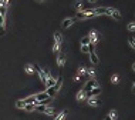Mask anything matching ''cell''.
Returning a JSON list of instances; mask_svg holds the SVG:
<instances>
[{
  "mask_svg": "<svg viewBox=\"0 0 135 120\" xmlns=\"http://www.w3.org/2000/svg\"><path fill=\"white\" fill-rule=\"evenodd\" d=\"M88 49H90V53H95L94 52V49H95V44L94 43H90L88 44Z\"/></svg>",
  "mask_w": 135,
  "mask_h": 120,
  "instance_id": "e575fe53",
  "label": "cell"
},
{
  "mask_svg": "<svg viewBox=\"0 0 135 120\" xmlns=\"http://www.w3.org/2000/svg\"><path fill=\"white\" fill-rule=\"evenodd\" d=\"M118 80H120V79H118V75H112V76H111V82H112V83H118Z\"/></svg>",
  "mask_w": 135,
  "mask_h": 120,
  "instance_id": "836d02e7",
  "label": "cell"
},
{
  "mask_svg": "<svg viewBox=\"0 0 135 120\" xmlns=\"http://www.w3.org/2000/svg\"><path fill=\"white\" fill-rule=\"evenodd\" d=\"M85 75H87V76H91V79H95V72H94V69H92V67L85 69Z\"/></svg>",
  "mask_w": 135,
  "mask_h": 120,
  "instance_id": "2e32d148",
  "label": "cell"
},
{
  "mask_svg": "<svg viewBox=\"0 0 135 120\" xmlns=\"http://www.w3.org/2000/svg\"><path fill=\"white\" fill-rule=\"evenodd\" d=\"M24 110L26 112H33V110H36V104H26L24 106Z\"/></svg>",
  "mask_w": 135,
  "mask_h": 120,
  "instance_id": "ffe728a7",
  "label": "cell"
},
{
  "mask_svg": "<svg viewBox=\"0 0 135 120\" xmlns=\"http://www.w3.org/2000/svg\"><path fill=\"white\" fill-rule=\"evenodd\" d=\"M128 41H129V44L132 46V49H134V50H135V39H134L132 36H131L129 39H128Z\"/></svg>",
  "mask_w": 135,
  "mask_h": 120,
  "instance_id": "1f68e13d",
  "label": "cell"
},
{
  "mask_svg": "<svg viewBox=\"0 0 135 120\" xmlns=\"http://www.w3.org/2000/svg\"><path fill=\"white\" fill-rule=\"evenodd\" d=\"M132 70H134V72H135V63H134V64H132Z\"/></svg>",
  "mask_w": 135,
  "mask_h": 120,
  "instance_id": "ab89813d",
  "label": "cell"
},
{
  "mask_svg": "<svg viewBox=\"0 0 135 120\" xmlns=\"http://www.w3.org/2000/svg\"><path fill=\"white\" fill-rule=\"evenodd\" d=\"M24 106H26V103H24L23 100H19V101L16 103V107H17V109H24Z\"/></svg>",
  "mask_w": 135,
  "mask_h": 120,
  "instance_id": "d4e9b609",
  "label": "cell"
},
{
  "mask_svg": "<svg viewBox=\"0 0 135 120\" xmlns=\"http://www.w3.org/2000/svg\"><path fill=\"white\" fill-rule=\"evenodd\" d=\"M23 101L26 104H36L37 103V100H36V94H34V96H30V97H26V99H23Z\"/></svg>",
  "mask_w": 135,
  "mask_h": 120,
  "instance_id": "8992f818",
  "label": "cell"
},
{
  "mask_svg": "<svg viewBox=\"0 0 135 120\" xmlns=\"http://www.w3.org/2000/svg\"><path fill=\"white\" fill-rule=\"evenodd\" d=\"M64 63H65V57H64V54H61V56H58V67H63L64 66Z\"/></svg>",
  "mask_w": 135,
  "mask_h": 120,
  "instance_id": "ac0fdd59",
  "label": "cell"
},
{
  "mask_svg": "<svg viewBox=\"0 0 135 120\" xmlns=\"http://www.w3.org/2000/svg\"><path fill=\"white\" fill-rule=\"evenodd\" d=\"M34 70L37 72V75H39L40 80H41V82H43L44 84H46V83H47V79H48V77H47V75H46V73H44V70L41 69L39 64H34Z\"/></svg>",
  "mask_w": 135,
  "mask_h": 120,
  "instance_id": "7a4b0ae2",
  "label": "cell"
},
{
  "mask_svg": "<svg viewBox=\"0 0 135 120\" xmlns=\"http://www.w3.org/2000/svg\"><path fill=\"white\" fill-rule=\"evenodd\" d=\"M54 39H56V43H60V44H61V41H63V37H61V34L58 33V31H56V33H54Z\"/></svg>",
  "mask_w": 135,
  "mask_h": 120,
  "instance_id": "44dd1931",
  "label": "cell"
},
{
  "mask_svg": "<svg viewBox=\"0 0 135 120\" xmlns=\"http://www.w3.org/2000/svg\"><path fill=\"white\" fill-rule=\"evenodd\" d=\"M74 9H75V10H81V9H82V3H81V2H75V3H74Z\"/></svg>",
  "mask_w": 135,
  "mask_h": 120,
  "instance_id": "f1b7e54d",
  "label": "cell"
},
{
  "mask_svg": "<svg viewBox=\"0 0 135 120\" xmlns=\"http://www.w3.org/2000/svg\"><path fill=\"white\" fill-rule=\"evenodd\" d=\"M46 114H48V116H54V114H56V110H54L53 107H47V109H46Z\"/></svg>",
  "mask_w": 135,
  "mask_h": 120,
  "instance_id": "603a6c76",
  "label": "cell"
},
{
  "mask_svg": "<svg viewBox=\"0 0 135 120\" xmlns=\"http://www.w3.org/2000/svg\"><path fill=\"white\" fill-rule=\"evenodd\" d=\"M101 93V89L100 87H95V89H92L91 91H88L87 93V99H91V97H97L98 94Z\"/></svg>",
  "mask_w": 135,
  "mask_h": 120,
  "instance_id": "277c9868",
  "label": "cell"
},
{
  "mask_svg": "<svg viewBox=\"0 0 135 120\" xmlns=\"http://www.w3.org/2000/svg\"><path fill=\"white\" fill-rule=\"evenodd\" d=\"M81 52H82V53H90L88 44H81Z\"/></svg>",
  "mask_w": 135,
  "mask_h": 120,
  "instance_id": "f546056e",
  "label": "cell"
},
{
  "mask_svg": "<svg viewBox=\"0 0 135 120\" xmlns=\"http://www.w3.org/2000/svg\"><path fill=\"white\" fill-rule=\"evenodd\" d=\"M74 20L75 19H71V17H68V19H65L64 22H63V24H61V26H63V29H67V27H70L72 23H74Z\"/></svg>",
  "mask_w": 135,
  "mask_h": 120,
  "instance_id": "9c48e42d",
  "label": "cell"
},
{
  "mask_svg": "<svg viewBox=\"0 0 135 120\" xmlns=\"http://www.w3.org/2000/svg\"><path fill=\"white\" fill-rule=\"evenodd\" d=\"M46 109L47 106H43V104H36V110L40 112V113H46Z\"/></svg>",
  "mask_w": 135,
  "mask_h": 120,
  "instance_id": "d6986e66",
  "label": "cell"
},
{
  "mask_svg": "<svg viewBox=\"0 0 135 120\" xmlns=\"http://www.w3.org/2000/svg\"><path fill=\"white\" fill-rule=\"evenodd\" d=\"M105 120H111V119H110V117H108V116H107V119H105Z\"/></svg>",
  "mask_w": 135,
  "mask_h": 120,
  "instance_id": "60d3db41",
  "label": "cell"
},
{
  "mask_svg": "<svg viewBox=\"0 0 135 120\" xmlns=\"http://www.w3.org/2000/svg\"><path fill=\"white\" fill-rule=\"evenodd\" d=\"M108 117L111 119V120H115L117 119V112L115 110H111V112H110V114H108Z\"/></svg>",
  "mask_w": 135,
  "mask_h": 120,
  "instance_id": "484cf974",
  "label": "cell"
},
{
  "mask_svg": "<svg viewBox=\"0 0 135 120\" xmlns=\"http://www.w3.org/2000/svg\"><path fill=\"white\" fill-rule=\"evenodd\" d=\"M36 100H37V103L44 101V100H50V96H48L46 91H43V93H37L36 94Z\"/></svg>",
  "mask_w": 135,
  "mask_h": 120,
  "instance_id": "3957f363",
  "label": "cell"
},
{
  "mask_svg": "<svg viewBox=\"0 0 135 120\" xmlns=\"http://www.w3.org/2000/svg\"><path fill=\"white\" fill-rule=\"evenodd\" d=\"M60 47H61V44L60 43H56V44H54V47H53V52L54 53H58V52H60Z\"/></svg>",
  "mask_w": 135,
  "mask_h": 120,
  "instance_id": "4dcf8cb0",
  "label": "cell"
},
{
  "mask_svg": "<svg viewBox=\"0 0 135 120\" xmlns=\"http://www.w3.org/2000/svg\"><path fill=\"white\" fill-rule=\"evenodd\" d=\"M90 40H91V43H97V40H98V34H97V31H91L90 33Z\"/></svg>",
  "mask_w": 135,
  "mask_h": 120,
  "instance_id": "5bb4252c",
  "label": "cell"
},
{
  "mask_svg": "<svg viewBox=\"0 0 135 120\" xmlns=\"http://www.w3.org/2000/svg\"><path fill=\"white\" fill-rule=\"evenodd\" d=\"M82 75H85V67H84V66H82V67H80V69H78V76L81 77Z\"/></svg>",
  "mask_w": 135,
  "mask_h": 120,
  "instance_id": "d6a6232c",
  "label": "cell"
},
{
  "mask_svg": "<svg viewBox=\"0 0 135 120\" xmlns=\"http://www.w3.org/2000/svg\"><path fill=\"white\" fill-rule=\"evenodd\" d=\"M95 87H100V84H98V82H97L95 79H90L87 83H85V86H84V90L85 93H88V91H91L92 89H95Z\"/></svg>",
  "mask_w": 135,
  "mask_h": 120,
  "instance_id": "6da1fadb",
  "label": "cell"
},
{
  "mask_svg": "<svg viewBox=\"0 0 135 120\" xmlns=\"http://www.w3.org/2000/svg\"><path fill=\"white\" fill-rule=\"evenodd\" d=\"M134 84H135V79H134Z\"/></svg>",
  "mask_w": 135,
  "mask_h": 120,
  "instance_id": "7bdbcfd3",
  "label": "cell"
},
{
  "mask_svg": "<svg viewBox=\"0 0 135 120\" xmlns=\"http://www.w3.org/2000/svg\"><path fill=\"white\" fill-rule=\"evenodd\" d=\"M24 70H26L27 73H33V72H34V67H33L32 64H27L26 67H24Z\"/></svg>",
  "mask_w": 135,
  "mask_h": 120,
  "instance_id": "83f0119b",
  "label": "cell"
},
{
  "mask_svg": "<svg viewBox=\"0 0 135 120\" xmlns=\"http://www.w3.org/2000/svg\"><path fill=\"white\" fill-rule=\"evenodd\" d=\"M56 83H57V80L54 79L53 76H50V77H48V79H47L46 87H54V86H56Z\"/></svg>",
  "mask_w": 135,
  "mask_h": 120,
  "instance_id": "52a82bcc",
  "label": "cell"
},
{
  "mask_svg": "<svg viewBox=\"0 0 135 120\" xmlns=\"http://www.w3.org/2000/svg\"><path fill=\"white\" fill-rule=\"evenodd\" d=\"M94 13H95V16L107 15V7H98V9H94Z\"/></svg>",
  "mask_w": 135,
  "mask_h": 120,
  "instance_id": "7c38bea8",
  "label": "cell"
},
{
  "mask_svg": "<svg viewBox=\"0 0 135 120\" xmlns=\"http://www.w3.org/2000/svg\"><path fill=\"white\" fill-rule=\"evenodd\" d=\"M0 2H2V3H3V0H0Z\"/></svg>",
  "mask_w": 135,
  "mask_h": 120,
  "instance_id": "ee69618b",
  "label": "cell"
},
{
  "mask_svg": "<svg viewBox=\"0 0 135 120\" xmlns=\"http://www.w3.org/2000/svg\"><path fill=\"white\" fill-rule=\"evenodd\" d=\"M36 2H43V0H36Z\"/></svg>",
  "mask_w": 135,
  "mask_h": 120,
  "instance_id": "b9f144b4",
  "label": "cell"
},
{
  "mask_svg": "<svg viewBox=\"0 0 135 120\" xmlns=\"http://www.w3.org/2000/svg\"><path fill=\"white\" fill-rule=\"evenodd\" d=\"M132 93H135V84L132 86Z\"/></svg>",
  "mask_w": 135,
  "mask_h": 120,
  "instance_id": "f35d334b",
  "label": "cell"
},
{
  "mask_svg": "<svg viewBox=\"0 0 135 120\" xmlns=\"http://www.w3.org/2000/svg\"><path fill=\"white\" fill-rule=\"evenodd\" d=\"M88 2H90V3H95L97 0H88Z\"/></svg>",
  "mask_w": 135,
  "mask_h": 120,
  "instance_id": "74e56055",
  "label": "cell"
},
{
  "mask_svg": "<svg viewBox=\"0 0 135 120\" xmlns=\"http://www.w3.org/2000/svg\"><path fill=\"white\" fill-rule=\"evenodd\" d=\"M88 17H91V16H87L84 12H78L77 13V19H88Z\"/></svg>",
  "mask_w": 135,
  "mask_h": 120,
  "instance_id": "7402d4cb",
  "label": "cell"
},
{
  "mask_svg": "<svg viewBox=\"0 0 135 120\" xmlns=\"http://www.w3.org/2000/svg\"><path fill=\"white\" fill-rule=\"evenodd\" d=\"M68 110H63L61 113H58V114L56 116V120H65V116H67Z\"/></svg>",
  "mask_w": 135,
  "mask_h": 120,
  "instance_id": "9a60e30c",
  "label": "cell"
},
{
  "mask_svg": "<svg viewBox=\"0 0 135 120\" xmlns=\"http://www.w3.org/2000/svg\"><path fill=\"white\" fill-rule=\"evenodd\" d=\"M110 16L114 17L115 20H121V13H120V10H117V9H111V15Z\"/></svg>",
  "mask_w": 135,
  "mask_h": 120,
  "instance_id": "ba28073f",
  "label": "cell"
},
{
  "mask_svg": "<svg viewBox=\"0 0 135 120\" xmlns=\"http://www.w3.org/2000/svg\"><path fill=\"white\" fill-rule=\"evenodd\" d=\"M4 34H6V26L3 23V24H0V36H4Z\"/></svg>",
  "mask_w": 135,
  "mask_h": 120,
  "instance_id": "4316f807",
  "label": "cell"
},
{
  "mask_svg": "<svg viewBox=\"0 0 135 120\" xmlns=\"http://www.w3.org/2000/svg\"><path fill=\"white\" fill-rule=\"evenodd\" d=\"M87 99V93H85L84 90H80L78 93H77V100L78 101H82V100H85Z\"/></svg>",
  "mask_w": 135,
  "mask_h": 120,
  "instance_id": "30bf717a",
  "label": "cell"
},
{
  "mask_svg": "<svg viewBox=\"0 0 135 120\" xmlns=\"http://www.w3.org/2000/svg\"><path fill=\"white\" fill-rule=\"evenodd\" d=\"M128 30H129V31H134V30H135V23H129V24H128Z\"/></svg>",
  "mask_w": 135,
  "mask_h": 120,
  "instance_id": "d590c367",
  "label": "cell"
},
{
  "mask_svg": "<svg viewBox=\"0 0 135 120\" xmlns=\"http://www.w3.org/2000/svg\"><path fill=\"white\" fill-rule=\"evenodd\" d=\"M90 60H91L92 64H98L100 63V59H98V56H97L95 53H90Z\"/></svg>",
  "mask_w": 135,
  "mask_h": 120,
  "instance_id": "8fae6325",
  "label": "cell"
},
{
  "mask_svg": "<svg viewBox=\"0 0 135 120\" xmlns=\"http://www.w3.org/2000/svg\"><path fill=\"white\" fill-rule=\"evenodd\" d=\"M46 93H47L48 96H50V99H51V97H54V96L57 94V91H56L54 87H47V89H46Z\"/></svg>",
  "mask_w": 135,
  "mask_h": 120,
  "instance_id": "4fadbf2b",
  "label": "cell"
},
{
  "mask_svg": "<svg viewBox=\"0 0 135 120\" xmlns=\"http://www.w3.org/2000/svg\"><path fill=\"white\" fill-rule=\"evenodd\" d=\"M91 43V40H90V36H84L81 39V44H90Z\"/></svg>",
  "mask_w": 135,
  "mask_h": 120,
  "instance_id": "cb8c5ba5",
  "label": "cell"
},
{
  "mask_svg": "<svg viewBox=\"0 0 135 120\" xmlns=\"http://www.w3.org/2000/svg\"><path fill=\"white\" fill-rule=\"evenodd\" d=\"M4 23V16H0V24Z\"/></svg>",
  "mask_w": 135,
  "mask_h": 120,
  "instance_id": "8d00e7d4",
  "label": "cell"
},
{
  "mask_svg": "<svg viewBox=\"0 0 135 120\" xmlns=\"http://www.w3.org/2000/svg\"><path fill=\"white\" fill-rule=\"evenodd\" d=\"M87 100H88V104H90V106H94V107H98V106H101V100H98V99H95V97L87 99Z\"/></svg>",
  "mask_w": 135,
  "mask_h": 120,
  "instance_id": "5b68a950",
  "label": "cell"
},
{
  "mask_svg": "<svg viewBox=\"0 0 135 120\" xmlns=\"http://www.w3.org/2000/svg\"><path fill=\"white\" fill-rule=\"evenodd\" d=\"M61 86H63V77H58V80H57L56 86H54V89H56V91L60 90V89H61Z\"/></svg>",
  "mask_w": 135,
  "mask_h": 120,
  "instance_id": "e0dca14e",
  "label": "cell"
}]
</instances>
